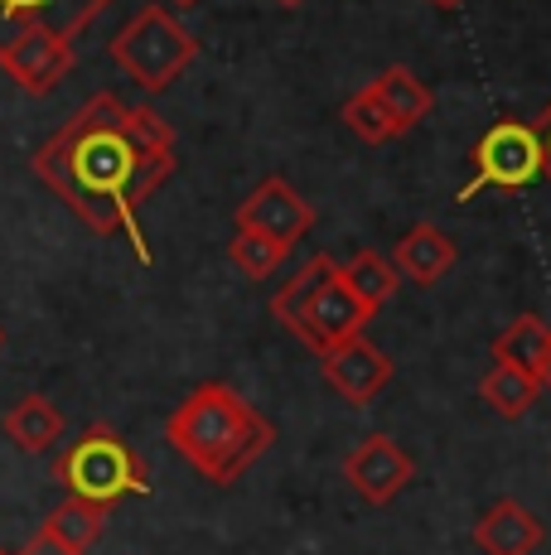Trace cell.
Wrapping results in <instances>:
<instances>
[{"mask_svg":"<svg viewBox=\"0 0 551 555\" xmlns=\"http://www.w3.org/2000/svg\"><path fill=\"white\" fill-rule=\"evenodd\" d=\"M54 478L68 488V498H82V503L98 507H116L126 498H145L151 493V468L145 459L121 440V430L112 425H88L68 450L59 454Z\"/></svg>","mask_w":551,"mask_h":555,"instance_id":"277c9868","label":"cell"},{"mask_svg":"<svg viewBox=\"0 0 551 555\" xmlns=\"http://www.w3.org/2000/svg\"><path fill=\"white\" fill-rule=\"evenodd\" d=\"M0 430H5V440L15 444L20 454H49V450H54V444L63 440V411H59V405L49 401V397L29 391V397H20V401L5 411Z\"/></svg>","mask_w":551,"mask_h":555,"instance_id":"5bb4252c","label":"cell"},{"mask_svg":"<svg viewBox=\"0 0 551 555\" xmlns=\"http://www.w3.org/2000/svg\"><path fill=\"white\" fill-rule=\"evenodd\" d=\"M436 5H440V10H454V5H460V0H436Z\"/></svg>","mask_w":551,"mask_h":555,"instance_id":"4316f807","label":"cell"},{"mask_svg":"<svg viewBox=\"0 0 551 555\" xmlns=\"http://www.w3.org/2000/svg\"><path fill=\"white\" fill-rule=\"evenodd\" d=\"M411 474H417V464H411V454L401 450L392 435H368V440L354 444L348 459H344L348 488L373 507H387L392 498L411 483Z\"/></svg>","mask_w":551,"mask_h":555,"instance_id":"9c48e42d","label":"cell"},{"mask_svg":"<svg viewBox=\"0 0 551 555\" xmlns=\"http://www.w3.org/2000/svg\"><path fill=\"white\" fill-rule=\"evenodd\" d=\"M271 314L281 328H291L305 348L324 353L334 344H348V338H363L368 319L377 309H368L338 275V261L330 251L310 256L281 291L271 295Z\"/></svg>","mask_w":551,"mask_h":555,"instance_id":"3957f363","label":"cell"},{"mask_svg":"<svg viewBox=\"0 0 551 555\" xmlns=\"http://www.w3.org/2000/svg\"><path fill=\"white\" fill-rule=\"evenodd\" d=\"M20 555H82V551H63L59 541H49V537H35V541H29V546L20 551Z\"/></svg>","mask_w":551,"mask_h":555,"instance_id":"603a6c76","label":"cell"},{"mask_svg":"<svg viewBox=\"0 0 551 555\" xmlns=\"http://www.w3.org/2000/svg\"><path fill=\"white\" fill-rule=\"evenodd\" d=\"M102 531H107V507L82 503V498H68V503H59L54 512H49V521L39 527V537L59 541L63 551H82V555H88L102 541Z\"/></svg>","mask_w":551,"mask_h":555,"instance_id":"2e32d148","label":"cell"},{"mask_svg":"<svg viewBox=\"0 0 551 555\" xmlns=\"http://www.w3.org/2000/svg\"><path fill=\"white\" fill-rule=\"evenodd\" d=\"M107 5L112 0H0V53L29 35H59L78 44Z\"/></svg>","mask_w":551,"mask_h":555,"instance_id":"52a82bcc","label":"cell"},{"mask_svg":"<svg viewBox=\"0 0 551 555\" xmlns=\"http://www.w3.org/2000/svg\"><path fill=\"white\" fill-rule=\"evenodd\" d=\"M276 5H281V10H295V5H305V0H276Z\"/></svg>","mask_w":551,"mask_h":555,"instance_id":"484cf974","label":"cell"},{"mask_svg":"<svg viewBox=\"0 0 551 555\" xmlns=\"http://www.w3.org/2000/svg\"><path fill=\"white\" fill-rule=\"evenodd\" d=\"M344 126H348V131H354L363 145H387V141H397V135H401V126L387 116V106L373 98V88L354 92V98L344 102Z\"/></svg>","mask_w":551,"mask_h":555,"instance_id":"44dd1931","label":"cell"},{"mask_svg":"<svg viewBox=\"0 0 551 555\" xmlns=\"http://www.w3.org/2000/svg\"><path fill=\"white\" fill-rule=\"evenodd\" d=\"M460 261V242L450 237L436 222H417V228L401 232V242L392 247V266L407 275L411 285H436L454 271Z\"/></svg>","mask_w":551,"mask_h":555,"instance_id":"4fadbf2b","label":"cell"},{"mask_svg":"<svg viewBox=\"0 0 551 555\" xmlns=\"http://www.w3.org/2000/svg\"><path fill=\"white\" fill-rule=\"evenodd\" d=\"M547 348H551V324L547 319L542 314H517L513 324L494 338V362H513V367H523V372H533L537 377Z\"/></svg>","mask_w":551,"mask_h":555,"instance_id":"ac0fdd59","label":"cell"},{"mask_svg":"<svg viewBox=\"0 0 551 555\" xmlns=\"http://www.w3.org/2000/svg\"><path fill=\"white\" fill-rule=\"evenodd\" d=\"M338 275H344V285L368 309H383L392 300V291L401 285V271L387 261L383 251H354L348 261H338Z\"/></svg>","mask_w":551,"mask_h":555,"instance_id":"d6986e66","label":"cell"},{"mask_svg":"<svg viewBox=\"0 0 551 555\" xmlns=\"http://www.w3.org/2000/svg\"><path fill=\"white\" fill-rule=\"evenodd\" d=\"M175 126L155 106H131L116 92H98L29 155V169L59 203L98 237H126L136 261L155 251L141 232V208L175 175Z\"/></svg>","mask_w":551,"mask_h":555,"instance_id":"6da1fadb","label":"cell"},{"mask_svg":"<svg viewBox=\"0 0 551 555\" xmlns=\"http://www.w3.org/2000/svg\"><path fill=\"white\" fill-rule=\"evenodd\" d=\"M479 391H484V401H489L498 415H508V421L527 415L537 401H542V382H537L533 372L513 367V362H494V367L484 372Z\"/></svg>","mask_w":551,"mask_h":555,"instance_id":"e0dca14e","label":"cell"},{"mask_svg":"<svg viewBox=\"0 0 551 555\" xmlns=\"http://www.w3.org/2000/svg\"><path fill=\"white\" fill-rule=\"evenodd\" d=\"M537 382H542V391H551V348H547V358H542V367H537Z\"/></svg>","mask_w":551,"mask_h":555,"instance_id":"cb8c5ba5","label":"cell"},{"mask_svg":"<svg viewBox=\"0 0 551 555\" xmlns=\"http://www.w3.org/2000/svg\"><path fill=\"white\" fill-rule=\"evenodd\" d=\"M470 179L454 198L470 203L479 189H533L542 179V141H537V126L533 121H517V116H503L494 121L489 131L474 141V155H470Z\"/></svg>","mask_w":551,"mask_h":555,"instance_id":"8992f818","label":"cell"},{"mask_svg":"<svg viewBox=\"0 0 551 555\" xmlns=\"http://www.w3.org/2000/svg\"><path fill=\"white\" fill-rule=\"evenodd\" d=\"M0 348H5V328H0Z\"/></svg>","mask_w":551,"mask_h":555,"instance_id":"83f0119b","label":"cell"},{"mask_svg":"<svg viewBox=\"0 0 551 555\" xmlns=\"http://www.w3.org/2000/svg\"><path fill=\"white\" fill-rule=\"evenodd\" d=\"M165 440L204 483L232 488L276 444V425L228 382H198L165 421Z\"/></svg>","mask_w":551,"mask_h":555,"instance_id":"7a4b0ae2","label":"cell"},{"mask_svg":"<svg viewBox=\"0 0 551 555\" xmlns=\"http://www.w3.org/2000/svg\"><path fill=\"white\" fill-rule=\"evenodd\" d=\"M238 228H252V232H261V237H276V242H285V247H295V242L315 228V208L305 203V194L295 184L271 175L238 203Z\"/></svg>","mask_w":551,"mask_h":555,"instance_id":"ba28073f","label":"cell"},{"mask_svg":"<svg viewBox=\"0 0 551 555\" xmlns=\"http://www.w3.org/2000/svg\"><path fill=\"white\" fill-rule=\"evenodd\" d=\"M228 256L247 281H267V275L281 271V261L291 256V247L276 242V237H261V232H252V228H238L232 242H228Z\"/></svg>","mask_w":551,"mask_h":555,"instance_id":"ffe728a7","label":"cell"},{"mask_svg":"<svg viewBox=\"0 0 551 555\" xmlns=\"http://www.w3.org/2000/svg\"><path fill=\"white\" fill-rule=\"evenodd\" d=\"M198 59V39L189 35L175 20V10L165 5H145L126 20L112 35V63L155 98V92H169L179 82V73Z\"/></svg>","mask_w":551,"mask_h":555,"instance_id":"5b68a950","label":"cell"},{"mask_svg":"<svg viewBox=\"0 0 551 555\" xmlns=\"http://www.w3.org/2000/svg\"><path fill=\"white\" fill-rule=\"evenodd\" d=\"M373 98L387 106V116L401 126V131H411L417 121H426L431 116V106H436V98H431V88L417 78L411 68H401V63H392V68H383L373 82Z\"/></svg>","mask_w":551,"mask_h":555,"instance_id":"9a60e30c","label":"cell"},{"mask_svg":"<svg viewBox=\"0 0 551 555\" xmlns=\"http://www.w3.org/2000/svg\"><path fill=\"white\" fill-rule=\"evenodd\" d=\"M537 141H542V179H551V102L542 106V116H537Z\"/></svg>","mask_w":551,"mask_h":555,"instance_id":"7402d4cb","label":"cell"},{"mask_svg":"<svg viewBox=\"0 0 551 555\" xmlns=\"http://www.w3.org/2000/svg\"><path fill=\"white\" fill-rule=\"evenodd\" d=\"M73 59H78L73 39L29 35V39H20L10 53H0V68L20 82V92H29V98H49V92L73 73Z\"/></svg>","mask_w":551,"mask_h":555,"instance_id":"8fae6325","label":"cell"},{"mask_svg":"<svg viewBox=\"0 0 551 555\" xmlns=\"http://www.w3.org/2000/svg\"><path fill=\"white\" fill-rule=\"evenodd\" d=\"M320 372L348 405H373L377 391L392 382V358L368 338H348V344L324 348Z\"/></svg>","mask_w":551,"mask_h":555,"instance_id":"30bf717a","label":"cell"},{"mask_svg":"<svg viewBox=\"0 0 551 555\" xmlns=\"http://www.w3.org/2000/svg\"><path fill=\"white\" fill-rule=\"evenodd\" d=\"M169 5H179V10H194V5H198V0H169Z\"/></svg>","mask_w":551,"mask_h":555,"instance_id":"d4e9b609","label":"cell"},{"mask_svg":"<svg viewBox=\"0 0 551 555\" xmlns=\"http://www.w3.org/2000/svg\"><path fill=\"white\" fill-rule=\"evenodd\" d=\"M542 541H547L542 517L533 507H523L517 498H498L474 521V546L484 555H537Z\"/></svg>","mask_w":551,"mask_h":555,"instance_id":"7c38bea8","label":"cell"}]
</instances>
